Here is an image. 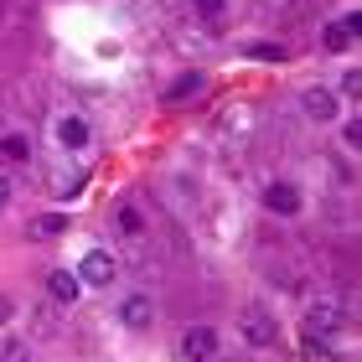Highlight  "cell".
Instances as JSON below:
<instances>
[{"label": "cell", "instance_id": "1", "mask_svg": "<svg viewBox=\"0 0 362 362\" xmlns=\"http://www.w3.org/2000/svg\"><path fill=\"white\" fill-rule=\"evenodd\" d=\"M181 357H187V362H212V357H218V332H212V326H187Z\"/></svg>", "mask_w": 362, "mask_h": 362}, {"label": "cell", "instance_id": "2", "mask_svg": "<svg viewBox=\"0 0 362 362\" xmlns=\"http://www.w3.org/2000/svg\"><path fill=\"white\" fill-rule=\"evenodd\" d=\"M362 37V16L352 11V16H341V21L337 26H326V37H321V47H326V52H347V47Z\"/></svg>", "mask_w": 362, "mask_h": 362}, {"label": "cell", "instance_id": "3", "mask_svg": "<svg viewBox=\"0 0 362 362\" xmlns=\"http://www.w3.org/2000/svg\"><path fill=\"white\" fill-rule=\"evenodd\" d=\"M264 207L279 212V218H295V212H300V192H295L290 181H269L264 187Z\"/></svg>", "mask_w": 362, "mask_h": 362}, {"label": "cell", "instance_id": "4", "mask_svg": "<svg viewBox=\"0 0 362 362\" xmlns=\"http://www.w3.org/2000/svg\"><path fill=\"white\" fill-rule=\"evenodd\" d=\"M300 104H305L310 119H321V124H332L337 114H341V104H337V93H332V88H305Z\"/></svg>", "mask_w": 362, "mask_h": 362}, {"label": "cell", "instance_id": "5", "mask_svg": "<svg viewBox=\"0 0 362 362\" xmlns=\"http://www.w3.org/2000/svg\"><path fill=\"white\" fill-rule=\"evenodd\" d=\"M78 279H83V285H109V279H114V259H109L104 249L83 254V264H78Z\"/></svg>", "mask_w": 362, "mask_h": 362}, {"label": "cell", "instance_id": "6", "mask_svg": "<svg viewBox=\"0 0 362 362\" xmlns=\"http://www.w3.org/2000/svg\"><path fill=\"white\" fill-rule=\"evenodd\" d=\"M151 316H156L151 295H129V300L119 305V321L129 326V332H145V326H151Z\"/></svg>", "mask_w": 362, "mask_h": 362}, {"label": "cell", "instance_id": "7", "mask_svg": "<svg viewBox=\"0 0 362 362\" xmlns=\"http://www.w3.org/2000/svg\"><path fill=\"white\" fill-rule=\"evenodd\" d=\"M243 337H249L254 347H269V341L279 337L274 321H269V310H249V316H243Z\"/></svg>", "mask_w": 362, "mask_h": 362}, {"label": "cell", "instance_id": "8", "mask_svg": "<svg viewBox=\"0 0 362 362\" xmlns=\"http://www.w3.org/2000/svg\"><path fill=\"white\" fill-rule=\"evenodd\" d=\"M47 290H52V300L73 305V300H78V290H83V279L68 274V269H52V274H47Z\"/></svg>", "mask_w": 362, "mask_h": 362}, {"label": "cell", "instance_id": "9", "mask_svg": "<svg viewBox=\"0 0 362 362\" xmlns=\"http://www.w3.org/2000/svg\"><path fill=\"white\" fill-rule=\"evenodd\" d=\"M337 326H341V316H337L332 305H310L305 310V337H332Z\"/></svg>", "mask_w": 362, "mask_h": 362}, {"label": "cell", "instance_id": "10", "mask_svg": "<svg viewBox=\"0 0 362 362\" xmlns=\"http://www.w3.org/2000/svg\"><path fill=\"white\" fill-rule=\"evenodd\" d=\"M57 140L68 145V151H83V145H88V119H78V114H68V119L57 124Z\"/></svg>", "mask_w": 362, "mask_h": 362}, {"label": "cell", "instance_id": "11", "mask_svg": "<svg viewBox=\"0 0 362 362\" xmlns=\"http://www.w3.org/2000/svg\"><path fill=\"white\" fill-rule=\"evenodd\" d=\"M114 223H119V233H124V238H140V233H145L140 207H129V202H119V207H114Z\"/></svg>", "mask_w": 362, "mask_h": 362}, {"label": "cell", "instance_id": "12", "mask_svg": "<svg viewBox=\"0 0 362 362\" xmlns=\"http://www.w3.org/2000/svg\"><path fill=\"white\" fill-rule=\"evenodd\" d=\"M197 88H202V73H181L176 83H171V93H166V98H171V104H181V98H192Z\"/></svg>", "mask_w": 362, "mask_h": 362}, {"label": "cell", "instance_id": "13", "mask_svg": "<svg viewBox=\"0 0 362 362\" xmlns=\"http://www.w3.org/2000/svg\"><path fill=\"white\" fill-rule=\"evenodd\" d=\"M62 228H68V218H62V212H47V218H37V228H31V233H37V238H57Z\"/></svg>", "mask_w": 362, "mask_h": 362}, {"label": "cell", "instance_id": "14", "mask_svg": "<svg viewBox=\"0 0 362 362\" xmlns=\"http://www.w3.org/2000/svg\"><path fill=\"white\" fill-rule=\"evenodd\" d=\"M0 156H6V160H26V156H31L26 135H6V140H0Z\"/></svg>", "mask_w": 362, "mask_h": 362}, {"label": "cell", "instance_id": "15", "mask_svg": "<svg viewBox=\"0 0 362 362\" xmlns=\"http://www.w3.org/2000/svg\"><path fill=\"white\" fill-rule=\"evenodd\" d=\"M249 57H259V62H285V47H274V42H249Z\"/></svg>", "mask_w": 362, "mask_h": 362}, {"label": "cell", "instance_id": "16", "mask_svg": "<svg viewBox=\"0 0 362 362\" xmlns=\"http://www.w3.org/2000/svg\"><path fill=\"white\" fill-rule=\"evenodd\" d=\"M300 357H305V362L326 357V337H300Z\"/></svg>", "mask_w": 362, "mask_h": 362}, {"label": "cell", "instance_id": "17", "mask_svg": "<svg viewBox=\"0 0 362 362\" xmlns=\"http://www.w3.org/2000/svg\"><path fill=\"white\" fill-rule=\"evenodd\" d=\"M341 93H352V98H357V93H362V73H357V68H352V73H347V78H341Z\"/></svg>", "mask_w": 362, "mask_h": 362}, {"label": "cell", "instance_id": "18", "mask_svg": "<svg viewBox=\"0 0 362 362\" xmlns=\"http://www.w3.org/2000/svg\"><path fill=\"white\" fill-rule=\"evenodd\" d=\"M0 357H6V362H21L26 352H21V341H6V347H0Z\"/></svg>", "mask_w": 362, "mask_h": 362}, {"label": "cell", "instance_id": "19", "mask_svg": "<svg viewBox=\"0 0 362 362\" xmlns=\"http://www.w3.org/2000/svg\"><path fill=\"white\" fill-rule=\"evenodd\" d=\"M197 6H202L207 16H218V11H223V0H197Z\"/></svg>", "mask_w": 362, "mask_h": 362}, {"label": "cell", "instance_id": "20", "mask_svg": "<svg viewBox=\"0 0 362 362\" xmlns=\"http://www.w3.org/2000/svg\"><path fill=\"white\" fill-rule=\"evenodd\" d=\"M6 202H11V181L0 176V207H6Z\"/></svg>", "mask_w": 362, "mask_h": 362}, {"label": "cell", "instance_id": "21", "mask_svg": "<svg viewBox=\"0 0 362 362\" xmlns=\"http://www.w3.org/2000/svg\"><path fill=\"white\" fill-rule=\"evenodd\" d=\"M0 321H11V295H0Z\"/></svg>", "mask_w": 362, "mask_h": 362}]
</instances>
